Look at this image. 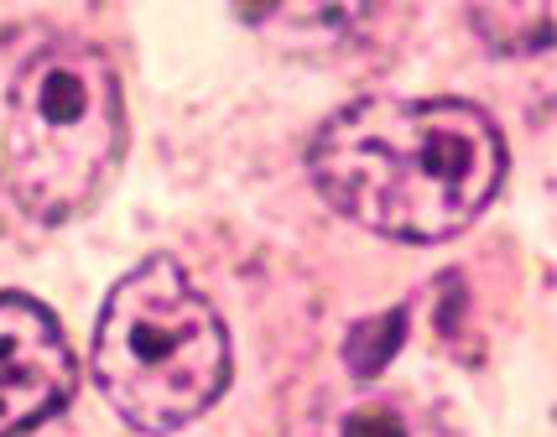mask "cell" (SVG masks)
<instances>
[{
	"instance_id": "1",
	"label": "cell",
	"mask_w": 557,
	"mask_h": 437,
	"mask_svg": "<svg viewBox=\"0 0 557 437\" xmlns=\"http://www.w3.org/2000/svg\"><path fill=\"white\" fill-rule=\"evenodd\" d=\"M318 193L370 235L437 245L463 235L506 183V141L463 99H355L308 146Z\"/></svg>"
},
{
	"instance_id": "2",
	"label": "cell",
	"mask_w": 557,
	"mask_h": 437,
	"mask_svg": "<svg viewBox=\"0 0 557 437\" xmlns=\"http://www.w3.org/2000/svg\"><path fill=\"white\" fill-rule=\"evenodd\" d=\"M95 380L136 433H177L230 386V334L172 255L121 276L95 328Z\"/></svg>"
},
{
	"instance_id": "3",
	"label": "cell",
	"mask_w": 557,
	"mask_h": 437,
	"mask_svg": "<svg viewBox=\"0 0 557 437\" xmlns=\"http://www.w3.org/2000/svg\"><path fill=\"white\" fill-rule=\"evenodd\" d=\"M125 151L121 73L89 42H48L11 84L0 172L32 218L63 224L84 214Z\"/></svg>"
},
{
	"instance_id": "4",
	"label": "cell",
	"mask_w": 557,
	"mask_h": 437,
	"mask_svg": "<svg viewBox=\"0 0 557 437\" xmlns=\"http://www.w3.org/2000/svg\"><path fill=\"white\" fill-rule=\"evenodd\" d=\"M78 386L58 317L22 291L0 297V437H22L69 407Z\"/></svg>"
},
{
	"instance_id": "5",
	"label": "cell",
	"mask_w": 557,
	"mask_h": 437,
	"mask_svg": "<svg viewBox=\"0 0 557 437\" xmlns=\"http://www.w3.org/2000/svg\"><path fill=\"white\" fill-rule=\"evenodd\" d=\"M282 437H422V422L391 390H329Z\"/></svg>"
},
{
	"instance_id": "6",
	"label": "cell",
	"mask_w": 557,
	"mask_h": 437,
	"mask_svg": "<svg viewBox=\"0 0 557 437\" xmlns=\"http://www.w3.org/2000/svg\"><path fill=\"white\" fill-rule=\"evenodd\" d=\"M469 26L480 32V42L490 52H506V58H527V52L557 48V5H474Z\"/></svg>"
},
{
	"instance_id": "7",
	"label": "cell",
	"mask_w": 557,
	"mask_h": 437,
	"mask_svg": "<svg viewBox=\"0 0 557 437\" xmlns=\"http://www.w3.org/2000/svg\"><path fill=\"white\" fill-rule=\"evenodd\" d=\"M396 323H407V313L396 308V313L375 317V323H360L349 344H344V364H349V375L364 380V375H375V370H386V360L396 354V344H401V328Z\"/></svg>"
}]
</instances>
